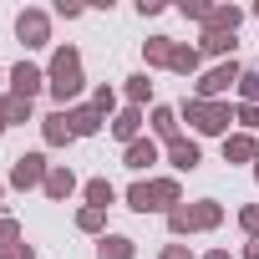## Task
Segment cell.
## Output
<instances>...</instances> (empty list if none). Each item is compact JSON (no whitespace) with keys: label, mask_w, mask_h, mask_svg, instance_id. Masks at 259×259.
<instances>
[{"label":"cell","mask_w":259,"mask_h":259,"mask_svg":"<svg viewBox=\"0 0 259 259\" xmlns=\"http://www.w3.org/2000/svg\"><path fill=\"white\" fill-rule=\"evenodd\" d=\"M46 87H51V97H56V102H71V97L81 92V56H76L71 46H61V51L51 56Z\"/></svg>","instance_id":"obj_1"},{"label":"cell","mask_w":259,"mask_h":259,"mask_svg":"<svg viewBox=\"0 0 259 259\" xmlns=\"http://www.w3.org/2000/svg\"><path fill=\"white\" fill-rule=\"evenodd\" d=\"M178 198H183L178 193V178H153V183H133V188H127V203H133L138 213H158V208L173 213Z\"/></svg>","instance_id":"obj_2"},{"label":"cell","mask_w":259,"mask_h":259,"mask_svg":"<svg viewBox=\"0 0 259 259\" xmlns=\"http://www.w3.org/2000/svg\"><path fill=\"white\" fill-rule=\"evenodd\" d=\"M219 219H224V208H219L213 198H203V203L173 208V213H168V229H173V234H193V229H213Z\"/></svg>","instance_id":"obj_3"},{"label":"cell","mask_w":259,"mask_h":259,"mask_svg":"<svg viewBox=\"0 0 259 259\" xmlns=\"http://www.w3.org/2000/svg\"><path fill=\"white\" fill-rule=\"evenodd\" d=\"M183 117L198 127V133H229V122H234V112H229V102H183Z\"/></svg>","instance_id":"obj_4"},{"label":"cell","mask_w":259,"mask_h":259,"mask_svg":"<svg viewBox=\"0 0 259 259\" xmlns=\"http://www.w3.org/2000/svg\"><path fill=\"white\" fill-rule=\"evenodd\" d=\"M239 76H244V66H239V61H224V66H213V71L198 81V102H213V97H224L229 87H239Z\"/></svg>","instance_id":"obj_5"},{"label":"cell","mask_w":259,"mask_h":259,"mask_svg":"<svg viewBox=\"0 0 259 259\" xmlns=\"http://www.w3.org/2000/svg\"><path fill=\"white\" fill-rule=\"evenodd\" d=\"M46 158L41 153H26V158H16V168H11V183L16 188H46Z\"/></svg>","instance_id":"obj_6"},{"label":"cell","mask_w":259,"mask_h":259,"mask_svg":"<svg viewBox=\"0 0 259 259\" xmlns=\"http://www.w3.org/2000/svg\"><path fill=\"white\" fill-rule=\"evenodd\" d=\"M16 36H21L26 46H46V41H51V21H46L41 11H21V21H16Z\"/></svg>","instance_id":"obj_7"},{"label":"cell","mask_w":259,"mask_h":259,"mask_svg":"<svg viewBox=\"0 0 259 259\" xmlns=\"http://www.w3.org/2000/svg\"><path fill=\"white\" fill-rule=\"evenodd\" d=\"M11 87H16V97H31V102H36V92L46 87V71L31 66V61H21V66L11 71Z\"/></svg>","instance_id":"obj_8"},{"label":"cell","mask_w":259,"mask_h":259,"mask_svg":"<svg viewBox=\"0 0 259 259\" xmlns=\"http://www.w3.org/2000/svg\"><path fill=\"white\" fill-rule=\"evenodd\" d=\"M66 122H71V133H76V138H92L107 117H102L97 107H66Z\"/></svg>","instance_id":"obj_9"},{"label":"cell","mask_w":259,"mask_h":259,"mask_svg":"<svg viewBox=\"0 0 259 259\" xmlns=\"http://www.w3.org/2000/svg\"><path fill=\"white\" fill-rule=\"evenodd\" d=\"M122 163L133 168V173H143V168H153V163H158V143H148V138H138V143H127V153H122Z\"/></svg>","instance_id":"obj_10"},{"label":"cell","mask_w":259,"mask_h":259,"mask_svg":"<svg viewBox=\"0 0 259 259\" xmlns=\"http://www.w3.org/2000/svg\"><path fill=\"white\" fill-rule=\"evenodd\" d=\"M239 21H244V11H239V6H213L203 26H208V31H219V36H234V31H239Z\"/></svg>","instance_id":"obj_11"},{"label":"cell","mask_w":259,"mask_h":259,"mask_svg":"<svg viewBox=\"0 0 259 259\" xmlns=\"http://www.w3.org/2000/svg\"><path fill=\"white\" fill-rule=\"evenodd\" d=\"M249 158H259V143H254L249 133H234V138H224V163H249Z\"/></svg>","instance_id":"obj_12"},{"label":"cell","mask_w":259,"mask_h":259,"mask_svg":"<svg viewBox=\"0 0 259 259\" xmlns=\"http://www.w3.org/2000/svg\"><path fill=\"white\" fill-rule=\"evenodd\" d=\"M138 127H143V112H138V107H122V112L112 117V138H122V143H138Z\"/></svg>","instance_id":"obj_13"},{"label":"cell","mask_w":259,"mask_h":259,"mask_svg":"<svg viewBox=\"0 0 259 259\" xmlns=\"http://www.w3.org/2000/svg\"><path fill=\"white\" fill-rule=\"evenodd\" d=\"M168 158H173V168L193 173V168H198V143H193V138H178V143H168Z\"/></svg>","instance_id":"obj_14"},{"label":"cell","mask_w":259,"mask_h":259,"mask_svg":"<svg viewBox=\"0 0 259 259\" xmlns=\"http://www.w3.org/2000/svg\"><path fill=\"white\" fill-rule=\"evenodd\" d=\"M41 133H46V143L51 148H61V143H71L76 133H71V122H66V112H51L46 122H41Z\"/></svg>","instance_id":"obj_15"},{"label":"cell","mask_w":259,"mask_h":259,"mask_svg":"<svg viewBox=\"0 0 259 259\" xmlns=\"http://www.w3.org/2000/svg\"><path fill=\"white\" fill-rule=\"evenodd\" d=\"M153 133L163 143H178V112L173 107H153Z\"/></svg>","instance_id":"obj_16"},{"label":"cell","mask_w":259,"mask_h":259,"mask_svg":"<svg viewBox=\"0 0 259 259\" xmlns=\"http://www.w3.org/2000/svg\"><path fill=\"white\" fill-rule=\"evenodd\" d=\"M198 61H203V51H198V46H173V61H168V66H173L178 76H193V71H198Z\"/></svg>","instance_id":"obj_17"},{"label":"cell","mask_w":259,"mask_h":259,"mask_svg":"<svg viewBox=\"0 0 259 259\" xmlns=\"http://www.w3.org/2000/svg\"><path fill=\"white\" fill-rule=\"evenodd\" d=\"M97 259H133V239H127V234H107L102 249H97Z\"/></svg>","instance_id":"obj_18"},{"label":"cell","mask_w":259,"mask_h":259,"mask_svg":"<svg viewBox=\"0 0 259 259\" xmlns=\"http://www.w3.org/2000/svg\"><path fill=\"white\" fill-rule=\"evenodd\" d=\"M71 188H76L71 168H51V173H46V198H66Z\"/></svg>","instance_id":"obj_19"},{"label":"cell","mask_w":259,"mask_h":259,"mask_svg":"<svg viewBox=\"0 0 259 259\" xmlns=\"http://www.w3.org/2000/svg\"><path fill=\"white\" fill-rule=\"evenodd\" d=\"M234 46H239L234 36H219V31H203V46H198V51H208V56H229V61H234Z\"/></svg>","instance_id":"obj_20"},{"label":"cell","mask_w":259,"mask_h":259,"mask_svg":"<svg viewBox=\"0 0 259 259\" xmlns=\"http://www.w3.org/2000/svg\"><path fill=\"white\" fill-rule=\"evenodd\" d=\"M112 198H117V188H112L107 178H92V183H87V208H107Z\"/></svg>","instance_id":"obj_21"},{"label":"cell","mask_w":259,"mask_h":259,"mask_svg":"<svg viewBox=\"0 0 259 259\" xmlns=\"http://www.w3.org/2000/svg\"><path fill=\"white\" fill-rule=\"evenodd\" d=\"M143 51H148V66H168V61H173V41H168V36H153Z\"/></svg>","instance_id":"obj_22"},{"label":"cell","mask_w":259,"mask_h":259,"mask_svg":"<svg viewBox=\"0 0 259 259\" xmlns=\"http://www.w3.org/2000/svg\"><path fill=\"white\" fill-rule=\"evenodd\" d=\"M26 117H31V97H16L11 92L6 97V122H26Z\"/></svg>","instance_id":"obj_23"},{"label":"cell","mask_w":259,"mask_h":259,"mask_svg":"<svg viewBox=\"0 0 259 259\" xmlns=\"http://www.w3.org/2000/svg\"><path fill=\"white\" fill-rule=\"evenodd\" d=\"M239 97H244V107H259V71L239 76Z\"/></svg>","instance_id":"obj_24"},{"label":"cell","mask_w":259,"mask_h":259,"mask_svg":"<svg viewBox=\"0 0 259 259\" xmlns=\"http://www.w3.org/2000/svg\"><path fill=\"white\" fill-rule=\"evenodd\" d=\"M148 97H153V81H148V76H133V81H127V102H133V107H143Z\"/></svg>","instance_id":"obj_25"},{"label":"cell","mask_w":259,"mask_h":259,"mask_svg":"<svg viewBox=\"0 0 259 259\" xmlns=\"http://www.w3.org/2000/svg\"><path fill=\"white\" fill-rule=\"evenodd\" d=\"M16 244H21V224H16V219H0V254L16 249Z\"/></svg>","instance_id":"obj_26"},{"label":"cell","mask_w":259,"mask_h":259,"mask_svg":"<svg viewBox=\"0 0 259 259\" xmlns=\"http://www.w3.org/2000/svg\"><path fill=\"white\" fill-rule=\"evenodd\" d=\"M102 213H107V208H81V213H76V229H81V234H97V229H102Z\"/></svg>","instance_id":"obj_27"},{"label":"cell","mask_w":259,"mask_h":259,"mask_svg":"<svg viewBox=\"0 0 259 259\" xmlns=\"http://www.w3.org/2000/svg\"><path fill=\"white\" fill-rule=\"evenodd\" d=\"M239 224H244V234H249V239H259V203H254V208H244V213H239Z\"/></svg>","instance_id":"obj_28"},{"label":"cell","mask_w":259,"mask_h":259,"mask_svg":"<svg viewBox=\"0 0 259 259\" xmlns=\"http://www.w3.org/2000/svg\"><path fill=\"white\" fill-rule=\"evenodd\" d=\"M112 102H117V97H112V87H97V97H92V107H97V112H102V117H107V112H112Z\"/></svg>","instance_id":"obj_29"},{"label":"cell","mask_w":259,"mask_h":259,"mask_svg":"<svg viewBox=\"0 0 259 259\" xmlns=\"http://www.w3.org/2000/svg\"><path fill=\"white\" fill-rule=\"evenodd\" d=\"M208 11L213 6H203V0H188V6H183V16H193V21H208Z\"/></svg>","instance_id":"obj_30"},{"label":"cell","mask_w":259,"mask_h":259,"mask_svg":"<svg viewBox=\"0 0 259 259\" xmlns=\"http://www.w3.org/2000/svg\"><path fill=\"white\" fill-rule=\"evenodd\" d=\"M0 259H36V249H31V244H16V249H6Z\"/></svg>","instance_id":"obj_31"},{"label":"cell","mask_w":259,"mask_h":259,"mask_svg":"<svg viewBox=\"0 0 259 259\" xmlns=\"http://www.w3.org/2000/svg\"><path fill=\"white\" fill-rule=\"evenodd\" d=\"M239 122L244 127H259V107H239Z\"/></svg>","instance_id":"obj_32"},{"label":"cell","mask_w":259,"mask_h":259,"mask_svg":"<svg viewBox=\"0 0 259 259\" xmlns=\"http://www.w3.org/2000/svg\"><path fill=\"white\" fill-rule=\"evenodd\" d=\"M163 259H193V254H188L183 244H168V249H163Z\"/></svg>","instance_id":"obj_33"},{"label":"cell","mask_w":259,"mask_h":259,"mask_svg":"<svg viewBox=\"0 0 259 259\" xmlns=\"http://www.w3.org/2000/svg\"><path fill=\"white\" fill-rule=\"evenodd\" d=\"M244 259H259V239H249V249H244Z\"/></svg>","instance_id":"obj_34"},{"label":"cell","mask_w":259,"mask_h":259,"mask_svg":"<svg viewBox=\"0 0 259 259\" xmlns=\"http://www.w3.org/2000/svg\"><path fill=\"white\" fill-rule=\"evenodd\" d=\"M203 259H229V249H213V254H203Z\"/></svg>","instance_id":"obj_35"},{"label":"cell","mask_w":259,"mask_h":259,"mask_svg":"<svg viewBox=\"0 0 259 259\" xmlns=\"http://www.w3.org/2000/svg\"><path fill=\"white\" fill-rule=\"evenodd\" d=\"M6 127H11V122H6V107H0V133H6Z\"/></svg>","instance_id":"obj_36"},{"label":"cell","mask_w":259,"mask_h":259,"mask_svg":"<svg viewBox=\"0 0 259 259\" xmlns=\"http://www.w3.org/2000/svg\"><path fill=\"white\" fill-rule=\"evenodd\" d=\"M254 178H259V158H254Z\"/></svg>","instance_id":"obj_37"},{"label":"cell","mask_w":259,"mask_h":259,"mask_svg":"<svg viewBox=\"0 0 259 259\" xmlns=\"http://www.w3.org/2000/svg\"><path fill=\"white\" fill-rule=\"evenodd\" d=\"M254 16H259V6H254Z\"/></svg>","instance_id":"obj_38"},{"label":"cell","mask_w":259,"mask_h":259,"mask_svg":"<svg viewBox=\"0 0 259 259\" xmlns=\"http://www.w3.org/2000/svg\"><path fill=\"white\" fill-rule=\"evenodd\" d=\"M0 188H6V183H0Z\"/></svg>","instance_id":"obj_39"}]
</instances>
